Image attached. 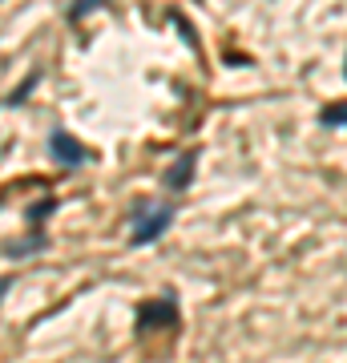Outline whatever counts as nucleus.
I'll return each mask as SVG.
<instances>
[{"instance_id":"f257e3e1","label":"nucleus","mask_w":347,"mask_h":363,"mask_svg":"<svg viewBox=\"0 0 347 363\" xmlns=\"http://www.w3.org/2000/svg\"><path fill=\"white\" fill-rule=\"evenodd\" d=\"M138 214H145V210H138ZM170 218H174V210L170 206H158L154 214H145V218H138V226H133V242L138 247H145V242H154L158 234L170 226Z\"/></svg>"},{"instance_id":"f03ea898","label":"nucleus","mask_w":347,"mask_h":363,"mask_svg":"<svg viewBox=\"0 0 347 363\" xmlns=\"http://www.w3.org/2000/svg\"><path fill=\"white\" fill-rule=\"evenodd\" d=\"M49 150H53V157H57V162H65V166H81V162H85V150H81L69 133H53Z\"/></svg>"},{"instance_id":"7ed1b4c3","label":"nucleus","mask_w":347,"mask_h":363,"mask_svg":"<svg viewBox=\"0 0 347 363\" xmlns=\"http://www.w3.org/2000/svg\"><path fill=\"white\" fill-rule=\"evenodd\" d=\"M150 323H174V307L170 303H158V307H145L142 315H138V327H150Z\"/></svg>"},{"instance_id":"20e7f679","label":"nucleus","mask_w":347,"mask_h":363,"mask_svg":"<svg viewBox=\"0 0 347 363\" xmlns=\"http://www.w3.org/2000/svg\"><path fill=\"white\" fill-rule=\"evenodd\" d=\"M190 166H194V154H186V157L178 162V166L170 169V186H174V190H182V186L190 182Z\"/></svg>"},{"instance_id":"39448f33","label":"nucleus","mask_w":347,"mask_h":363,"mask_svg":"<svg viewBox=\"0 0 347 363\" xmlns=\"http://www.w3.org/2000/svg\"><path fill=\"white\" fill-rule=\"evenodd\" d=\"M93 4H105V0H77V4H73V9H69V16H73V21H77V16H85V13H89Z\"/></svg>"},{"instance_id":"423d86ee","label":"nucleus","mask_w":347,"mask_h":363,"mask_svg":"<svg viewBox=\"0 0 347 363\" xmlns=\"http://www.w3.org/2000/svg\"><path fill=\"white\" fill-rule=\"evenodd\" d=\"M4 291H9V279H0V295H4Z\"/></svg>"}]
</instances>
